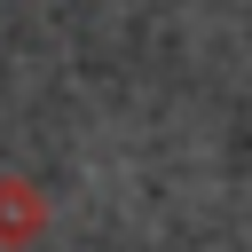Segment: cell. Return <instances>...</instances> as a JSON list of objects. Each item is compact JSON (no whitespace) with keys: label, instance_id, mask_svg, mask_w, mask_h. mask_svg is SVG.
Wrapping results in <instances>:
<instances>
[{"label":"cell","instance_id":"6da1fadb","mask_svg":"<svg viewBox=\"0 0 252 252\" xmlns=\"http://www.w3.org/2000/svg\"><path fill=\"white\" fill-rule=\"evenodd\" d=\"M39 220H47V205H39V189H32L24 173H0V252H16V244H32V236H39Z\"/></svg>","mask_w":252,"mask_h":252}]
</instances>
